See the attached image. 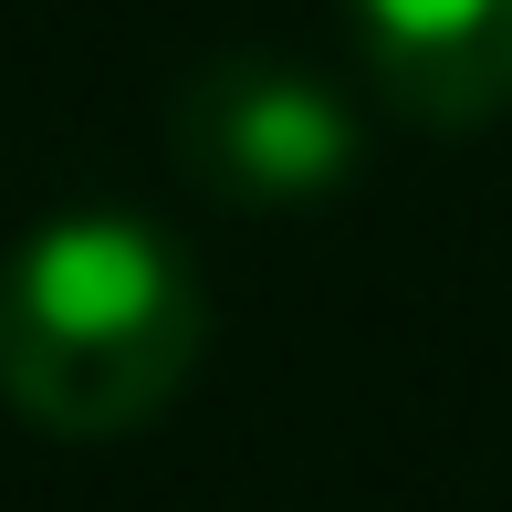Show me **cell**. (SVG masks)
Masks as SVG:
<instances>
[{
    "instance_id": "obj_1",
    "label": "cell",
    "mask_w": 512,
    "mask_h": 512,
    "mask_svg": "<svg viewBox=\"0 0 512 512\" xmlns=\"http://www.w3.org/2000/svg\"><path fill=\"white\" fill-rule=\"evenodd\" d=\"M209 345L199 262L136 209H63L0 262V398L53 439H126Z\"/></svg>"
},
{
    "instance_id": "obj_2",
    "label": "cell",
    "mask_w": 512,
    "mask_h": 512,
    "mask_svg": "<svg viewBox=\"0 0 512 512\" xmlns=\"http://www.w3.org/2000/svg\"><path fill=\"white\" fill-rule=\"evenodd\" d=\"M168 147L230 209H304L335 199L366 157L356 105L283 53H220L168 95Z\"/></svg>"
},
{
    "instance_id": "obj_3",
    "label": "cell",
    "mask_w": 512,
    "mask_h": 512,
    "mask_svg": "<svg viewBox=\"0 0 512 512\" xmlns=\"http://www.w3.org/2000/svg\"><path fill=\"white\" fill-rule=\"evenodd\" d=\"M356 42L418 126H481L512 105V0H356Z\"/></svg>"
}]
</instances>
